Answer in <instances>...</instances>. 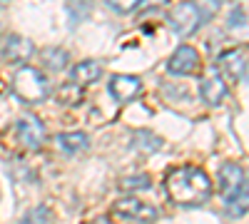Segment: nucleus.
Segmentation results:
<instances>
[{
	"label": "nucleus",
	"instance_id": "nucleus-7",
	"mask_svg": "<svg viewBox=\"0 0 249 224\" xmlns=\"http://www.w3.org/2000/svg\"><path fill=\"white\" fill-rule=\"evenodd\" d=\"M199 97L210 107H217V105H222L227 100V83H224V77L219 75V70L204 72L202 83H199Z\"/></svg>",
	"mask_w": 249,
	"mask_h": 224
},
{
	"label": "nucleus",
	"instance_id": "nucleus-16",
	"mask_svg": "<svg viewBox=\"0 0 249 224\" xmlns=\"http://www.w3.org/2000/svg\"><path fill=\"white\" fill-rule=\"evenodd\" d=\"M55 97H57V103H60V105H80L85 95H82V87L70 80L68 85H62V87L57 90V95H55Z\"/></svg>",
	"mask_w": 249,
	"mask_h": 224
},
{
	"label": "nucleus",
	"instance_id": "nucleus-8",
	"mask_svg": "<svg viewBox=\"0 0 249 224\" xmlns=\"http://www.w3.org/2000/svg\"><path fill=\"white\" fill-rule=\"evenodd\" d=\"M33 55H35V45L23 35H10L3 45V60L13 65H25Z\"/></svg>",
	"mask_w": 249,
	"mask_h": 224
},
{
	"label": "nucleus",
	"instance_id": "nucleus-20",
	"mask_svg": "<svg viewBox=\"0 0 249 224\" xmlns=\"http://www.w3.org/2000/svg\"><path fill=\"white\" fill-rule=\"evenodd\" d=\"M192 3L197 5V10H199L202 20H210L214 13H219V8H222L224 0H192Z\"/></svg>",
	"mask_w": 249,
	"mask_h": 224
},
{
	"label": "nucleus",
	"instance_id": "nucleus-13",
	"mask_svg": "<svg viewBox=\"0 0 249 224\" xmlns=\"http://www.w3.org/2000/svg\"><path fill=\"white\" fill-rule=\"evenodd\" d=\"M224 205H227V217H232V219L244 217V214L249 212V179L239 187L237 194H232L230 199L224 202Z\"/></svg>",
	"mask_w": 249,
	"mask_h": 224
},
{
	"label": "nucleus",
	"instance_id": "nucleus-1",
	"mask_svg": "<svg viewBox=\"0 0 249 224\" xmlns=\"http://www.w3.org/2000/svg\"><path fill=\"white\" fill-rule=\"evenodd\" d=\"M164 192L179 207H199L212 197V179L199 167H175L164 177Z\"/></svg>",
	"mask_w": 249,
	"mask_h": 224
},
{
	"label": "nucleus",
	"instance_id": "nucleus-5",
	"mask_svg": "<svg viewBox=\"0 0 249 224\" xmlns=\"http://www.w3.org/2000/svg\"><path fill=\"white\" fill-rule=\"evenodd\" d=\"M202 70V57L192 45H179L172 57L167 60V72L177 75V77H187V75H199Z\"/></svg>",
	"mask_w": 249,
	"mask_h": 224
},
{
	"label": "nucleus",
	"instance_id": "nucleus-18",
	"mask_svg": "<svg viewBox=\"0 0 249 224\" xmlns=\"http://www.w3.org/2000/svg\"><path fill=\"white\" fill-rule=\"evenodd\" d=\"M147 187H150L147 174H135V177H122L120 179V190H124V192H137V190H147Z\"/></svg>",
	"mask_w": 249,
	"mask_h": 224
},
{
	"label": "nucleus",
	"instance_id": "nucleus-4",
	"mask_svg": "<svg viewBox=\"0 0 249 224\" xmlns=\"http://www.w3.org/2000/svg\"><path fill=\"white\" fill-rule=\"evenodd\" d=\"M167 20H170V28L175 30V35H179V37L192 35L202 25V15H199V10L192 0H184V3L175 5Z\"/></svg>",
	"mask_w": 249,
	"mask_h": 224
},
{
	"label": "nucleus",
	"instance_id": "nucleus-11",
	"mask_svg": "<svg viewBox=\"0 0 249 224\" xmlns=\"http://www.w3.org/2000/svg\"><path fill=\"white\" fill-rule=\"evenodd\" d=\"M244 182H247L244 170L237 165V162H227V165H222V170H219V190H222L224 202L230 199L232 194H237Z\"/></svg>",
	"mask_w": 249,
	"mask_h": 224
},
{
	"label": "nucleus",
	"instance_id": "nucleus-15",
	"mask_svg": "<svg viewBox=\"0 0 249 224\" xmlns=\"http://www.w3.org/2000/svg\"><path fill=\"white\" fill-rule=\"evenodd\" d=\"M55 142H57V145L65 150L68 155H77V152H82V150H88V145H90V139H88L85 132H62V135L55 137Z\"/></svg>",
	"mask_w": 249,
	"mask_h": 224
},
{
	"label": "nucleus",
	"instance_id": "nucleus-19",
	"mask_svg": "<svg viewBox=\"0 0 249 224\" xmlns=\"http://www.w3.org/2000/svg\"><path fill=\"white\" fill-rule=\"evenodd\" d=\"M53 222V217H50V209L48 207H35V209H30L23 219H20L18 224H50Z\"/></svg>",
	"mask_w": 249,
	"mask_h": 224
},
{
	"label": "nucleus",
	"instance_id": "nucleus-10",
	"mask_svg": "<svg viewBox=\"0 0 249 224\" xmlns=\"http://www.w3.org/2000/svg\"><path fill=\"white\" fill-rule=\"evenodd\" d=\"M247 55L244 50H227L217 57V70L222 77H230V80H239L247 70Z\"/></svg>",
	"mask_w": 249,
	"mask_h": 224
},
{
	"label": "nucleus",
	"instance_id": "nucleus-14",
	"mask_svg": "<svg viewBox=\"0 0 249 224\" xmlns=\"http://www.w3.org/2000/svg\"><path fill=\"white\" fill-rule=\"evenodd\" d=\"M40 63H43V68L50 70V72H60V70L68 68L70 55L62 50V48H48V50L40 52Z\"/></svg>",
	"mask_w": 249,
	"mask_h": 224
},
{
	"label": "nucleus",
	"instance_id": "nucleus-3",
	"mask_svg": "<svg viewBox=\"0 0 249 224\" xmlns=\"http://www.w3.org/2000/svg\"><path fill=\"white\" fill-rule=\"evenodd\" d=\"M157 207L147 205L137 197H122L112 205V217L127 224H152L157 219Z\"/></svg>",
	"mask_w": 249,
	"mask_h": 224
},
{
	"label": "nucleus",
	"instance_id": "nucleus-9",
	"mask_svg": "<svg viewBox=\"0 0 249 224\" xmlns=\"http://www.w3.org/2000/svg\"><path fill=\"white\" fill-rule=\"evenodd\" d=\"M110 92L120 105L132 103V100L142 92V80L135 77V75H115L110 80Z\"/></svg>",
	"mask_w": 249,
	"mask_h": 224
},
{
	"label": "nucleus",
	"instance_id": "nucleus-22",
	"mask_svg": "<svg viewBox=\"0 0 249 224\" xmlns=\"http://www.w3.org/2000/svg\"><path fill=\"white\" fill-rule=\"evenodd\" d=\"M0 3H8V0H0Z\"/></svg>",
	"mask_w": 249,
	"mask_h": 224
},
{
	"label": "nucleus",
	"instance_id": "nucleus-12",
	"mask_svg": "<svg viewBox=\"0 0 249 224\" xmlns=\"http://www.w3.org/2000/svg\"><path fill=\"white\" fill-rule=\"evenodd\" d=\"M102 75V65L97 63V60H82V63H77L70 72V80L72 83H77L80 87H85V85H92L97 83Z\"/></svg>",
	"mask_w": 249,
	"mask_h": 224
},
{
	"label": "nucleus",
	"instance_id": "nucleus-21",
	"mask_svg": "<svg viewBox=\"0 0 249 224\" xmlns=\"http://www.w3.org/2000/svg\"><path fill=\"white\" fill-rule=\"evenodd\" d=\"M107 5L117 13H132L135 8L142 5V0H107Z\"/></svg>",
	"mask_w": 249,
	"mask_h": 224
},
{
	"label": "nucleus",
	"instance_id": "nucleus-6",
	"mask_svg": "<svg viewBox=\"0 0 249 224\" xmlns=\"http://www.w3.org/2000/svg\"><path fill=\"white\" fill-rule=\"evenodd\" d=\"M15 132H18L20 145L28 147V150H37V147H43V142H45V125L33 115L20 117L15 122Z\"/></svg>",
	"mask_w": 249,
	"mask_h": 224
},
{
	"label": "nucleus",
	"instance_id": "nucleus-17",
	"mask_svg": "<svg viewBox=\"0 0 249 224\" xmlns=\"http://www.w3.org/2000/svg\"><path fill=\"white\" fill-rule=\"evenodd\" d=\"M135 147H140V152H144V155H150L162 147V139L157 135H152L150 130H140L135 135Z\"/></svg>",
	"mask_w": 249,
	"mask_h": 224
},
{
	"label": "nucleus",
	"instance_id": "nucleus-2",
	"mask_svg": "<svg viewBox=\"0 0 249 224\" xmlns=\"http://www.w3.org/2000/svg\"><path fill=\"white\" fill-rule=\"evenodd\" d=\"M13 92L23 100L28 105H37V103H45L50 87H48V80L45 75L40 72L37 68L30 65H20L15 77H13Z\"/></svg>",
	"mask_w": 249,
	"mask_h": 224
}]
</instances>
